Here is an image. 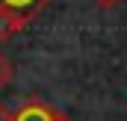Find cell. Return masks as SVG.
<instances>
[{
	"label": "cell",
	"mask_w": 127,
	"mask_h": 121,
	"mask_svg": "<svg viewBox=\"0 0 127 121\" xmlns=\"http://www.w3.org/2000/svg\"><path fill=\"white\" fill-rule=\"evenodd\" d=\"M12 121H68L59 112V109H53V106H47V103H38V100H30V103H24Z\"/></svg>",
	"instance_id": "obj_1"
},
{
	"label": "cell",
	"mask_w": 127,
	"mask_h": 121,
	"mask_svg": "<svg viewBox=\"0 0 127 121\" xmlns=\"http://www.w3.org/2000/svg\"><path fill=\"white\" fill-rule=\"evenodd\" d=\"M12 74H15V71H12V62H9L3 53H0V89H3V86L12 80Z\"/></svg>",
	"instance_id": "obj_4"
},
{
	"label": "cell",
	"mask_w": 127,
	"mask_h": 121,
	"mask_svg": "<svg viewBox=\"0 0 127 121\" xmlns=\"http://www.w3.org/2000/svg\"><path fill=\"white\" fill-rule=\"evenodd\" d=\"M95 3L100 6V9H115V6H118L121 0H95Z\"/></svg>",
	"instance_id": "obj_5"
},
{
	"label": "cell",
	"mask_w": 127,
	"mask_h": 121,
	"mask_svg": "<svg viewBox=\"0 0 127 121\" xmlns=\"http://www.w3.org/2000/svg\"><path fill=\"white\" fill-rule=\"evenodd\" d=\"M0 121H12V112H9L3 103H0Z\"/></svg>",
	"instance_id": "obj_6"
},
{
	"label": "cell",
	"mask_w": 127,
	"mask_h": 121,
	"mask_svg": "<svg viewBox=\"0 0 127 121\" xmlns=\"http://www.w3.org/2000/svg\"><path fill=\"white\" fill-rule=\"evenodd\" d=\"M30 24V18H24V15H15V12H6V9H0V41H6V38H12L18 30H24Z\"/></svg>",
	"instance_id": "obj_2"
},
{
	"label": "cell",
	"mask_w": 127,
	"mask_h": 121,
	"mask_svg": "<svg viewBox=\"0 0 127 121\" xmlns=\"http://www.w3.org/2000/svg\"><path fill=\"white\" fill-rule=\"evenodd\" d=\"M47 0H0V9L6 12H15V15H24V18H35V12L44 6Z\"/></svg>",
	"instance_id": "obj_3"
}]
</instances>
